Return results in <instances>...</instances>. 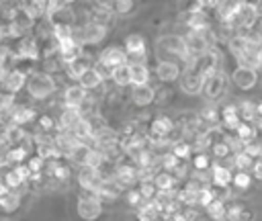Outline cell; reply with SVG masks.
Here are the masks:
<instances>
[{
    "mask_svg": "<svg viewBox=\"0 0 262 221\" xmlns=\"http://www.w3.org/2000/svg\"><path fill=\"white\" fill-rule=\"evenodd\" d=\"M45 172H47V176H51L57 182H68L70 176H72V170H70V166L63 160H51V162H47Z\"/></svg>",
    "mask_w": 262,
    "mask_h": 221,
    "instance_id": "cell-22",
    "label": "cell"
},
{
    "mask_svg": "<svg viewBox=\"0 0 262 221\" xmlns=\"http://www.w3.org/2000/svg\"><path fill=\"white\" fill-rule=\"evenodd\" d=\"M125 63H129L125 49H123V47H117V45H111V47H106V49H102V51L98 53L96 68H98L104 76H111L113 70L125 65Z\"/></svg>",
    "mask_w": 262,
    "mask_h": 221,
    "instance_id": "cell-1",
    "label": "cell"
},
{
    "mask_svg": "<svg viewBox=\"0 0 262 221\" xmlns=\"http://www.w3.org/2000/svg\"><path fill=\"white\" fill-rule=\"evenodd\" d=\"M25 164L29 166L31 174H43V170H45V166H47V162H45L43 158H39L37 153H31V156L27 158V162H25Z\"/></svg>",
    "mask_w": 262,
    "mask_h": 221,
    "instance_id": "cell-44",
    "label": "cell"
},
{
    "mask_svg": "<svg viewBox=\"0 0 262 221\" xmlns=\"http://www.w3.org/2000/svg\"><path fill=\"white\" fill-rule=\"evenodd\" d=\"M244 151L250 153L252 158H260L262 156V141L260 139H252V141L244 143Z\"/></svg>",
    "mask_w": 262,
    "mask_h": 221,
    "instance_id": "cell-50",
    "label": "cell"
},
{
    "mask_svg": "<svg viewBox=\"0 0 262 221\" xmlns=\"http://www.w3.org/2000/svg\"><path fill=\"white\" fill-rule=\"evenodd\" d=\"M156 76L160 82H172L180 76V65L172 59H160L156 63Z\"/></svg>",
    "mask_w": 262,
    "mask_h": 221,
    "instance_id": "cell-18",
    "label": "cell"
},
{
    "mask_svg": "<svg viewBox=\"0 0 262 221\" xmlns=\"http://www.w3.org/2000/svg\"><path fill=\"white\" fill-rule=\"evenodd\" d=\"M53 90H55V80L45 72H35L27 80V92L37 100L47 98L49 94H53Z\"/></svg>",
    "mask_w": 262,
    "mask_h": 221,
    "instance_id": "cell-3",
    "label": "cell"
},
{
    "mask_svg": "<svg viewBox=\"0 0 262 221\" xmlns=\"http://www.w3.org/2000/svg\"><path fill=\"white\" fill-rule=\"evenodd\" d=\"M104 178L100 174V170L96 168H88V166H80L78 170V184L82 190H90V192H98V188L102 186Z\"/></svg>",
    "mask_w": 262,
    "mask_h": 221,
    "instance_id": "cell-11",
    "label": "cell"
},
{
    "mask_svg": "<svg viewBox=\"0 0 262 221\" xmlns=\"http://www.w3.org/2000/svg\"><path fill=\"white\" fill-rule=\"evenodd\" d=\"M231 82L242 88V90H250L256 86L258 82V72L252 70V68H244V65H237L233 72H231Z\"/></svg>",
    "mask_w": 262,
    "mask_h": 221,
    "instance_id": "cell-12",
    "label": "cell"
},
{
    "mask_svg": "<svg viewBox=\"0 0 262 221\" xmlns=\"http://www.w3.org/2000/svg\"><path fill=\"white\" fill-rule=\"evenodd\" d=\"M211 153L217 158V160H223V158H229L233 151H231V145L227 143V139H221V141H215L211 145Z\"/></svg>",
    "mask_w": 262,
    "mask_h": 221,
    "instance_id": "cell-43",
    "label": "cell"
},
{
    "mask_svg": "<svg viewBox=\"0 0 262 221\" xmlns=\"http://www.w3.org/2000/svg\"><path fill=\"white\" fill-rule=\"evenodd\" d=\"M106 33H108V27H104V25L92 20V18L86 20L84 25H80V27L76 29L78 41H80L82 45H96V43H100V41L106 37Z\"/></svg>",
    "mask_w": 262,
    "mask_h": 221,
    "instance_id": "cell-7",
    "label": "cell"
},
{
    "mask_svg": "<svg viewBox=\"0 0 262 221\" xmlns=\"http://www.w3.org/2000/svg\"><path fill=\"white\" fill-rule=\"evenodd\" d=\"M115 180L123 186V188H133L139 182V168L135 166V162L131 158H121L115 164Z\"/></svg>",
    "mask_w": 262,
    "mask_h": 221,
    "instance_id": "cell-4",
    "label": "cell"
},
{
    "mask_svg": "<svg viewBox=\"0 0 262 221\" xmlns=\"http://www.w3.org/2000/svg\"><path fill=\"white\" fill-rule=\"evenodd\" d=\"M12 53H14V59L37 61L41 57V47H39V43L33 35H25V37L16 39V43L12 47Z\"/></svg>",
    "mask_w": 262,
    "mask_h": 221,
    "instance_id": "cell-9",
    "label": "cell"
},
{
    "mask_svg": "<svg viewBox=\"0 0 262 221\" xmlns=\"http://www.w3.org/2000/svg\"><path fill=\"white\" fill-rule=\"evenodd\" d=\"M205 211H207V215H209L213 221H227V201L215 198Z\"/></svg>",
    "mask_w": 262,
    "mask_h": 221,
    "instance_id": "cell-32",
    "label": "cell"
},
{
    "mask_svg": "<svg viewBox=\"0 0 262 221\" xmlns=\"http://www.w3.org/2000/svg\"><path fill=\"white\" fill-rule=\"evenodd\" d=\"M20 207V194L16 190H8L4 184L0 186V209L4 213H12Z\"/></svg>",
    "mask_w": 262,
    "mask_h": 221,
    "instance_id": "cell-24",
    "label": "cell"
},
{
    "mask_svg": "<svg viewBox=\"0 0 262 221\" xmlns=\"http://www.w3.org/2000/svg\"><path fill=\"white\" fill-rule=\"evenodd\" d=\"M256 117L262 121V100H260V102H256Z\"/></svg>",
    "mask_w": 262,
    "mask_h": 221,
    "instance_id": "cell-59",
    "label": "cell"
},
{
    "mask_svg": "<svg viewBox=\"0 0 262 221\" xmlns=\"http://www.w3.org/2000/svg\"><path fill=\"white\" fill-rule=\"evenodd\" d=\"M2 184H4V182H2V176H0V186H2Z\"/></svg>",
    "mask_w": 262,
    "mask_h": 221,
    "instance_id": "cell-61",
    "label": "cell"
},
{
    "mask_svg": "<svg viewBox=\"0 0 262 221\" xmlns=\"http://www.w3.org/2000/svg\"><path fill=\"white\" fill-rule=\"evenodd\" d=\"M260 70H262V68H260Z\"/></svg>",
    "mask_w": 262,
    "mask_h": 221,
    "instance_id": "cell-64",
    "label": "cell"
},
{
    "mask_svg": "<svg viewBox=\"0 0 262 221\" xmlns=\"http://www.w3.org/2000/svg\"><path fill=\"white\" fill-rule=\"evenodd\" d=\"M237 221H254V211H250L248 207H244L242 213H239V219H237Z\"/></svg>",
    "mask_w": 262,
    "mask_h": 221,
    "instance_id": "cell-57",
    "label": "cell"
},
{
    "mask_svg": "<svg viewBox=\"0 0 262 221\" xmlns=\"http://www.w3.org/2000/svg\"><path fill=\"white\" fill-rule=\"evenodd\" d=\"M125 196H127V203L131 205V207H139L141 203H143V198H141V194H139V190H137V186H133V188H129L127 192H125Z\"/></svg>",
    "mask_w": 262,
    "mask_h": 221,
    "instance_id": "cell-51",
    "label": "cell"
},
{
    "mask_svg": "<svg viewBox=\"0 0 262 221\" xmlns=\"http://www.w3.org/2000/svg\"><path fill=\"white\" fill-rule=\"evenodd\" d=\"M160 166H162V170H166V172H176L180 166H182V160H178L172 151H166V153H162L160 156Z\"/></svg>",
    "mask_w": 262,
    "mask_h": 221,
    "instance_id": "cell-40",
    "label": "cell"
},
{
    "mask_svg": "<svg viewBox=\"0 0 262 221\" xmlns=\"http://www.w3.org/2000/svg\"><path fill=\"white\" fill-rule=\"evenodd\" d=\"M156 221H166V219H162V217H158V219H156Z\"/></svg>",
    "mask_w": 262,
    "mask_h": 221,
    "instance_id": "cell-60",
    "label": "cell"
},
{
    "mask_svg": "<svg viewBox=\"0 0 262 221\" xmlns=\"http://www.w3.org/2000/svg\"><path fill=\"white\" fill-rule=\"evenodd\" d=\"M86 92L78 82H74L72 86H68L63 90V108H80L82 110V104L86 102Z\"/></svg>",
    "mask_w": 262,
    "mask_h": 221,
    "instance_id": "cell-14",
    "label": "cell"
},
{
    "mask_svg": "<svg viewBox=\"0 0 262 221\" xmlns=\"http://www.w3.org/2000/svg\"><path fill=\"white\" fill-rule=\"evenodd\" d=\"M0 211H2V209H0Z\"/></svg>",
    "mask_w": 262,
    "mask_h": 221,
    "instance_id": "cell-62",
    "label": "cell"
},
{
    "mask_svg": "<svg viewBox=\"0 0 262 221\" xmlns=\"http://www.w3.org/2000/svg\"><path fill=\"white\" fill-rule=\"evenodd\" d=\"M37 119H39V113L33 106H18L10 113V125H16V127H25Z\"/></svg>",
    "mask_w": 262,
    "mask_h": 221,
    "instance_id": "cell-20",
    "label": "cell"
},
{
    "mask_svg": "<svg viewBox=\"0 0 262 221\" xmlns=\"http://www.w3.org/2000/svg\"><path fill=\"white\" fill-rule=\"evenodd\" d=\"M137 190H139L143 201H156V196H158V188L154 182H139Z\"/></svg>",
    "mask_w": 262,
    "mask_h": 221,
    "instance_id": "cell-45",
    "label": "cell"
},
{
    "mask_svg": "<svg viewBox=\"0 0 262 221\" xmlns=\"http://www.w3.org/2000/svg\"><path fill=\"white\" fill-rule=\"evenodd\" d=\"M133 8H135V0H117V4H115V14L127 16V14L133 12Z\"/></svg>",
    "mask_w": 262,
    "mask_h": 221,
    "instance_id": "cell-48",
    "label": "cell"
},
{
    "mask_svg": "<svg viewBox=\"0 0 262 221\" xmlns=\"http://www.w3.org/2000/svg\"><path fill=\"white\" fill-rule=\"evenodd\" d=\"M82 117L84 115L80 108H63L57 117V131H72Z\"/></svg>",
    "mask_w": 262,
    "mask_h": 221,
    "instance_id": "cell-21",
    "label": "cell"
},
{
    "mask_svg": "<svg viewBox=\"0 0 262 221\" xmlns=\"http://www.w3.org/2000/svg\"><path fill=\"white\" fill-rule=\"evenodd\" d=\"M100 213H102V201L98 198V194L80 188V194H78V215L82 219H86V221H92Z\"/></svg>",
    "mask_w": 262,
    "mask_h": 221,
    "instance_id": "cell-5",
    "label": "cell"
},
{
    "mask_svg": "<svg viewBox=\"0 0 262 221\" xmlns=\"http://www.w3.org/2000/svg\"><path fill=\"white\" fill-rule=\"evenodd\" d=\"M8 55H10V47H8L4 41H0V68H4V65H6Z\"/></svg>",
    "mask_w": 262,
    "mask_h": 221,
    "instance_id": "cell-54",
    "label": "cell"
},
{
    "mask_svg": "<svg viewBox=\"0 0 262 221\" xmlns=\"http://www.w3.org/2000/svg\"><path fill=\"white\" fill-rule=\"evenodd\" d=\"M158 49L164 51V53H168V55H176V57L184 59L186 63L192 57L182 35H164V37H160L158 39Z\"/></svg>",
    "mask_w": 262,
    "mask_h": 221,
    "instance_id": "cell-6",
    "label": "cell"
},
{
    "mask_svg": "<svg viewBox=\"0 0 262 221\" xmlns=\"http://www.w3.org/2000/svg\"><path fill=\"white\" fill-rule=\"evenodd\" d=\"M170 151H172L178 160L188 162V160L192 158V153H194V147H192V143H190L188 139H180V141H176V143L170 145Z\"/></svg>",
    "mask_w": 262,
    "mask_h": 221,
    "instance_id": "cell-31",
    "label": "cell"
},
{
    "mask_svg": "<svg viewBox=\"0 0 262 221\" xmlns=\"http://www.w3.org/2000/svg\"><path fill=\"white\" fill-rule=\"evenodd\" d=\"M199 117H201V121L205 123V127H215L217 123H221V121H219V108L213 106V104L205 106V108L199 113Z\"/></svg>",
    "mask_w": 262,
    "mask_h": 221,
    "instance_id": "cell-39",
    "label": "cell"
},
{
    "mask_svg": "<svg viewBox=\"0 0 262 221\" xmlns=\"http://www.w3.org/2000/svg\"><path fill=\"white\" fill-rule=\"evenodd\" d=\"M27 74L25 72H20V70H16V68H12V70H8L6 72V76L2 78V90H6V92H10V94H16L20 88H25V84H27Z\"/></svg>",
    "mask_w": 262,
    "mask_h": 221,
    "instance_id": "cell-15",
    "label": "cell"
},
{
    "mask_svg": "<svg viewBox=\"0 0 262 221\" xmlns=\"http://www.w3.org/2000/svg\"><path fill=\"white\" fill-rule=\"evenodd\" d=\"M96 8H102V10H113L115 12V4L117 0H92Z\"/></svg>",
    "mask_w": 262,
    "mask_h": 221,
    "instance_id": "cell-53",
    "label": "cell"
},
{
    "mask_svg": "<svg viewBox=\"0 0 262 221\" xmlns=\"http://www.w3.org/2000/svg\"><path fill=\"white\" fill-rule=\"evenodd\" d=\"M160 217V203L158 201H143L137 207V221H156Z\"/></svg>",
    "mask_w": 262,
    "mask_h": 221,
    "instance_id": "cell-28",
    "label": "cell"
},
{
    "mask_svg": "<svg viewBox=\"0 0 262 221\" xmlns=\"http://www.w3.org/2000/svg\"><path fill=\"white\" fill-rule=\"evenodd\" d=\"M182 213H184L186 221H196V219H199V211H196L194 207H186V209H184Z\"/></svg>",
    "mask_w": 262,
    "mask_h": 221,
    "instance_id": "cell-56",
    "label": "cell"
},
{
    "mask_svg": "<svg viewBox=\"0 0 262 221\" xmlns=\"http://www.w3.org/2000/svg\"><path fill=\"white\" fill-rule=\"evenodd\" d=\"M180 20L186 27V31H203V29H209V16H207L205 10L182 12L180 14Z\"/></svg>",
    "mask_w": 262,
    "mask_h": 221,
    "instance_id": "cell-16",
    "label": "cell"
},
{
    "mask_svg": "<svg viewBox=\"0 0 262 221\" xmlns=\"http://www.w3.org/2000/svg\"><path fill=\"white\" fill-rule=\"evenodd\" d=\"M190 164H192V168H194L196 172H207V170H211V166H213L207 151H194L192 158H190Z\"/></svg>",
    "mask_w": 262,
    "mask_h": 221,
    "instance_id": "cell-38",
    "label": "cell"
},
{
    "mask_svg": "<svg viewBox=\"0 0 262 221\" xmlns=\"http://www.w3.org/2000/svg\"><path fill=\"white\" fill-rule=\"evenodd\" d=\"M154 98H156V90H154V86H149V84H145V86H135L133 92H131V100H133V104H137V106H147V104L154 102Z\"/></svg>",
    "mask_w": 262,
    "mask_h": 221,
    "instance_id": "cell-26",
    "label": "cell"
},
{
    "mask_svg": "<svg viewBox=\"0 0 262 221\" xmlns=\"http://www.w3.org/2000/svg\"><path fill=\"white\" fill-rule=\"evenodd\" d=\"M168 221H186V217H184V213H182V211H178V213H174Z\"/></svg>",
    "mask_w": 262,
    "mask_h": 221,
    "instance_id": "cell-58",
    "label": "cell"
},
{
    "mask_svg": "<svg viewBox=\"0 0 262 221\" xmlns=\"http://www.w3.org/2000/svg\"><path fill=\"white\" fill-rule=\"evenodd\" d=\"M242 143H248L252 139H258V127L254 123H242L233 133Z\"/></svg>",
    "mask_w": 262,
    "mask_h": 221,
    "instance_id": "cell-33",
    "label": "cell"
},
{
    "mask_svg": "<svg viewBox=\"0 0 262 221\" xmlns=\"http://www.w3.org/2000/svg\"><path fill=\"white\" fill-rule=\"evenodd\" d=\"M252 178H254V176H252L250 172H239V170H237V172L233 174V182H231V184H233L235 188H239V190H246V188L252 184Z\"/></svg>",
    "mask_w": 262,
    "mask_h": 221,
    "instance_id": "cell-47",
    "label": "cell"
},
{
    "mask_svg": "<svg viewBox=\"0 0 262 221\" xmlns=\"http://www.w3.org/2000/svg\"><path fill=\"white\" fill-rule=\"evenodd\" d=\"M129 68H131V84L133 86L149 84V68L145 63H129Z\"/></svg>",
    "mask_w": 262,
    "mask_h": 221,
    "instance_id": "cell-30",
    "label": "cell"
},
{
    "mask_svg": "<svg viewBox=\"0 0 262 221\" xmlns=\"http://www.w3.org/2000/svg\"><path fill=\"white\" fill-rule=\"evenodd\" d=\"M125 53H127V61L129 63H145L147 57V45H145V37L139 33H131L125 37Z\"/></svg>",
    "mask_w": 262,
    "mask_h": 221,
    "instance_id": "cell-8",
    "label": "cell"
},
{
    "mask_svg": "<svg viewBox=\"0 0 262 221\" xmlns=\"http://www.w3.org/2000/svg\"><path fill=\"white\" fill-rule=\"evenodd\" d=\"M182 12H194V10H205L201 0H178Z\"/></svg>",
    "mask_w": 262,
    "mask_h": 221,
    "instance_id": "cell-52",
    "label": "cell"
},
{
    "mask_svg": "<svg viewBox=\"0 0 262 221\" xmlns=\"http://www.w3.org/2000/svg\"><path fill=\"white\" fill-rule=\"evenodd\" d=\"M92 68V59L88 57V55H80L76 61H72V63H68L66 65V72H68V76L72 78V80H80L88 70Z\"/></svg>",
    "mask_w": 262,
    "mask_h": 221,
    "instance_id": "cell-25",
    "label": "cell"
},
{
    "mask_svg": "<svg viewBox=\"0 0 262 221\" xmlns=\"http://www.w3.org/2000/svg\"><path fill=\"white\" fill-rule=\"evenodd\" d=\"M96 194H98V198H100L102 203H104V201H106V203H113V201H117V198L123 194V186H121L115 178H108V180L102 182V186L98 188Z\"/></svg>",
    "mask_w": 262,
    "mask_h": 221,
    "instance_id": "cell-23",
    "label": "cell"
},
{
    "mask_svg": "<svg viewBox=\"0 0 262 221\" xmlns=\"http://www.w3.org/2000/svg\"><path fill=\"white\" fill-rule=\"evenodd\" d=\"M227 82H229V78H227L225 72L219 68L213 76H209V78L203 82V94H205V98H209V100L221 98V96L225 94V90H227Z\"/></svg>",
    "mask_w": 262,
    "mask_h": 221,
    "instance_id": "cell-10",
    "label": "cell"
},
{
    "mask_svg": "<svg viewBox=\"0 0 262 221\" xmlns=\"http://www.w3.org/2000/svg\"><path fill=\"white\" fill-rule=\"evenodd\" d=\"M111 80H113L117 86H121V88L129 86V84H131V68H129V63H125V65H121V68H117V70H113V72H111Z\"/></svg>",
    "mask_w": 262,
    "mask_h": 221,
    "instance_id": "cell-34",
    "label": "cell"
},
{
    "mask_svg": "<svg viewBox=\"0 0 262 221\" xmlns=\"http://www.w3.org/2000/svg\"><path fill=\"white\" fill-rule=\"evenodd\" d=\"M219 121H221V127L227 133H235V129L242 125V119H239V113H237V104H223L219 108Z\"/></svg>",
    "mask_w": 262,
    "mask_h": 221,
    "instance_id": "cell-13",
    "label": "cell"
},
{
    "mask_svg": "<svg viewBox=\"0 0 262 221\" xmlns=\"http://www.w3.org/2000/svg\"><path fill=\"white\" fill-rule=\"evenodd\" d=\"M76 0H49V10H47V16L55 14V12H61L66 8H70V4H74Z\"/></svg>",
    "mask_w": 262,
    "mask_h": 221,
    "instance_id": "cell-49",
    "label": "cell"
},
{
    "mask_svg": "<svg viewBox=\"0 0 262 221\" xmlns=\"http://www.w3.org/2000/svg\"><path fill=\"white\" fill-rule=\"evenodd\" d=\"M184 41H186V47H188L190 55L196 57V55L207 53L211 47H215V33L209 31V29H203V31H186Z\"/></svg>",
    "mask_w": 262,
    "mask_h": 221,
    "instance_id": "cell-2",
    "label": "cell"
},
{
    "mask_svg": "<svg viewBox=\"0 0 262 221\" xmlns=\"http://www.w3.org/2000/svg\"><path fill=\"white\" fill-rule=\"evenodd\" d=\"M215 201V192H213V188L211 186H203L199 192H196V205H201V207H209L211 203Z\"/></svg>",
    "mask_w": 262,
    "mask_h": 221,
    "instance_id": "cell-46",
    "label": "cell"
},
{
    "mask_svg": "<svg viewBox=\"0 0 262 221\" xmlns=\"http://www.w3.org/2000/svg\"><path fill=\"white\" fill-rule=\"evenodd\" d=\"M37 127H39V133H43V135H51L53 131H57V121H55L51 115H39V119H37Z\"/></svg>",
    "mask_w": 262,
    "mask_h": 221,
    "instance_id": "cell-41",
    "label": "cell"
},
{
    "mask_svg": "<svg viewBox=\"0 0 262 221\" xmlns=\"http://www.w3.org/2000/svg\"><path fill=\"white\" fill-rule=\"evenodd\" d=\"M203 76L194 70V68H186L182 72V78H180V86L184 92L188 94H196V92H203Z\"/></svg>",
    "mask_w": 262,
    "mask_h": 221,
    "instance_id": "cell-17",
    "label": "cell"
},
{
    "mask_svg": "<svg viewBox=\"0 0 262 221\" xmlns=\"http://www.w3.org/2000/svg\"><path fill=\"white\" fill-rule=\"evenodd\" d=\"M211 182H213V186L229 188V184L233 182V172H231V168L221 166V164H213V166H211Z\"/></svg>",
    "mask_w": 262,
    "mask_h": 221,
    "instance_id": "cell-19",
    "label": "cell"
},
{
    "mask_svg": "<svg viewBox=\"0 0 262 221\" xmlns=\"http://www.w3.org/2000/svg\"><path fill=\"white\" fill-rule=\"evenodd\" d=\"M237 113H239V119L242 123H254L258 117H256V102L252 100H244L237 104Z\"/></svg>",
    "mask_w": 262,
    "mask_h": 221,
    "instance_id": "cell-35",
    "label": "cell"
},
{
    "mask_svg": "<svg viewBox=\"0 0 262 221\" xmlns=\"http://www.w3.org/2000/svg\"><path fill=\"white\" fill-rule=\"evenodd\" d=\"M154 184H156L158 190H176L178 184H180V180H178L172 172L160 170V172L156 174V178H154Z\"/></svg>",
    "mask_w": 262,
    "mask_h": 221,
    "instance_id": "cell-29",
    "label": "cell"
},
{
    "mask_svg": "<svg viewBox=\"0 0 262 221\" xmlns=\"http://www.w3.org/2000/svg\"><path fill=\"white\" fill-rule=\"evenodd\" d=\"M102 82H104V74H102L96 65H92V68L78 80V84H80L84 90H94V88H98Z\"/></svg>",
    "mask_w": 262,
    "mask_h": 221,
    "instance_id": "cell-27",
    "label": "cell"
},
{
    "mask_svg": "<svg viewBox=\"0 0 262 221\" xmlns=\"http://www.w3.org/2000/svg\"><path fill=\"white\" fill-rule=\"evenodd\" d=\"M23 2H25V0H23Z\"/></svg>",
    "mask_w": 262,
    "mask_h": 221,
    "instance_id": "cell-63",
    "label": "cell"
},
{
    "mask_svg": "<svg viewBox=\"0 0 262 221\" xmlns=\"http://www.w3.org/2000/svg\"><path fill=\"white\" fill-rule=\"evenodd\" d=\"M250 174H252L256 180H262V160H256V162H254V166H252Z\"/></svg>",
    "mask_w": 262,
    "mask_h": 221,
    "instance_id": "cell-55",
    "label": "cell"
},
{
    "mask_svg": "<svg viewBox=\"0 0 262 221\" xmlns=\"http://www.w3.org/2000/svg\"><path fill=\"white\" fill-rule=\"evenodd\" d=\"M113 16H115L113 10H102V8H96V6H92V10H90V18L104 25V27H108L113 23Z\"/></svg>",
    "mask_w": 262,
    "mask_h": 221,
    "instance_id": "cell-42",
    "label": "cell"
},
{
    "mask_svg": "<svg viewBox=\"0 0 262 221\" xmlns=\"http://www.w3.org/2000/svg\"><path fill=\"white\" fill-rule=\"evenodd\" d=\"M231 162H233V166L239 170V172H250L252 170V166H254V158L250 156V153H246L244 149L242 151H237V153H233V158H231Z\"/></svg>",
    "mask_w": 262,
    "mask_h": 221,
    "instance_id": "cell-37",
    "label": "cell"
},
{
    "mask_svg": "<svg viewBox=\"0 0 262 221\" xmlns=\"http://www.w3.org/2000/svg\"><path fill=\"white\" fill-rule=\"evenodd\" d=\"M23 4H25V8H27L35 18H39V16H47L49 0H25Z\"/></svg>",
    "mask_w": 262,
    "mask_h": 221,
    "instance_id": "cell-36",
    "label": "cell"
}]
</instances>
